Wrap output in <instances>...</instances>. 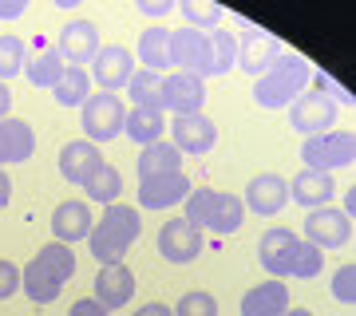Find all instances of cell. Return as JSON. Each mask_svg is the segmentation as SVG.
I'll return each mask as SVG.
<instances>
[{
  "label": "cell",
  "instance_id": "cell-43",
  "mask_svg": "<svg viewBox=\"0 0 356 316\" xmlns=\"http://www.w3.org/2000/svg\"><path fill=\"white\" fill-rule=\"evenodd\" d=\"M8 202H13V178L0 170V210H8Z\"/></svg>",
  "mask_w": 356,
  "mask_h": 316
},
{
  "label": "cell",
  "instance_id": "cell-12",
  "mask_svg": "<svg viewBox=\"0 0 356 316\" xmlns=\"http://www.w3.org/2000/svg\"><path fill=\"white\" fill-rule=\"evenodd\" d=\"M309 245H317L321 253L325 249H344L348 241H353V217H344L341 210H329V206H321V210H309L305 217V238Z\"/></svg>",
  "mask_w": 356,
  "mask_h": 316
},
{
  "label": "cell",
  "instance_id": "cell-19",
  "mask_svg": "<svg viewBox=\"0 0 356 316\" xmlns=\"http://www.w3.org/2000/svg\"><path fill=\"white\" fill-rule=\"evenodd\" d=\"M64 56H60V48L51 44L48 36H36L32 40V48H28V63H24V76L32 88H44L51 91L56 83H60V76H64Z\"/></svg>",
  "mask_w": 356,
  "mask_h": 316
},
{
  "label": "cell",
  "instance_id": "cell-29",
  "mask_svg": "<svg viewBox=\"0 0 356 316\" xmlns=\"http://www.w3.org/2000/svg\"><path fill=\"white\" fill-rule=\"evenodd\" d=\"M91 95V76L88 67H64V76L60 83L51 88V99L60 103V107H83Z\"/></svg>",
  "mask_w": 356,
  "mask_h": 316
},
{
  "label": "cell",
  "instance_id": "cell-46",
  "mask_svg": "<svg viewBox=\"0 0 356 316\" xmlns=\"http://www.w3.org/2000/svg\"><path fill=\"white\" fill-rule=\"evenodd\" d=\"M344 217H356V194H353V186L344 190V210H341Z\"/></svg>",
  "mask_w": 356,
  "mask_h": 316
},
{
  "label": "cell",
  "instance_id": "cell-33",
  "mask_svg": "<svg viewBox=\"0 0 356 316\" xmlns=\"http://www.w3.org/2000/svg\"><path fill=\"white\" fill-rule=\"evenodd\" d=\"M28 63V44L20 36H0V83H8L13 76H24Z\"/></svg>",
  "mask_w": 356,
  "mask_h": 316
},
{
  "label": "cell",
  "instance_id": "cell-41",
  "mask_svg": "<svg viewBox=\"0 0 356 316\" xmlns=\"http://www.w3.org/2000/svg\"><path fill=\"white\" fill-rule=\"evenodd\" d=\"M139 13L159 16V20H163V16H170V13H175V4H170V0H139Z\"/></svg>",
  "mask_w": 356,
  "mask_h": 316
},
{
  "label": "cell",
  "instance_id": "cell-20",
  "mask_svg": "<svg viewBox=\"0 0 356 316\" xmlns=\"http://www.w3.org/2000/svg\"><path fill=\"white\" fill-rule=\"evenodd\" d=\"M91 229H95V217H91V206L79 202V198H67L51 210V233L60 245H76V241H88Z\"/></svg>",
  "mask_w": 356,
  "mask_h": 316
},
{
  "label": "cell",
  "instance_id": "cell-11",
  "mask_svg": "<svg viewBox=\"0 0 356 316\" xmlns=\"http://www.w3.org/2000/svg\"><path fill=\"white\" fill-rule=\"evenodd\" d=\"M166 131H170V142L178 147V154H210L218 142V126L214 119H206V115H175V119H166Z\"/></svg>",
  "mask_w": 356,
  "mask_h": 316
},
{
  "label": "cell",
  "instance_id": "cell-37",
  "mask_svg": "<svg viewBox=\"0 0 356 316\" xmlns=\"http://www.w3.org/2000/svg\"><path fill=\"white\" fill-rule=\"evenodd\" d=\"M309 88L317 91V95H325V99L329 103H337V107H353V91L348 88H341V83H337V79L329 76V72H313V79H309Z\"/></svg>",
  "mask_w": 356,
  "mask_h": 316
},
{
  "label": "cell",
  "instance_id": "cell-10",
  "mask_svg": "<svg viewBox=\"0 0 356 316\" xmlns=\"http://www.w3.org/2000/svg\"><path fill=\"white\" fill-rule=\"evenodd\" d=\"M337 103H329L325 95L317 91H305V95H297L289 103V126L297 135H325V131H337Z\"/></svg>",
  "mask_w": 356,
  "mask_h": 316
},
{
  "label": "cell",
  "instance_id": "cell-47",
  "mask_svg": "<svg viewBox=\"0 0 356 316\" xmlns=\"http://www.w3.org/2000/svg\"><path fill=\"white\" fill-rule=\"evenodd\" d=\"M285 316H317L313 308H285Z\"/></svg>",
  "mask_w": 356,
  "mask_h": 316
},
{
  "label": "cell",
  "instance_id": "cell-38",
  "mask_svg": "<svg viewBox=\"0 0 356 316\" xmlns=\"http://www.w3.org/2000/svg\"><path fill=\"white\" fill-rule=\"evenodd\" d=\"M332 297H337L341 304H348V308L356 304V265L353 261L332 273Z\"/></svg>",
  "mask_w": 356,
  "mask_h": 316
},
{
  "label": "cell",
  "instance_id": "cell-39",
  "mask_svg": "<svg viewBox=\"0 0 356 316\" xmlns=\"http://www.w3.org/2000/svg\"><path fill=\"white\" fill-rule=\"evenodd\" d=\"M20 292V265L8 261V257H0V301H8Z\"/></svg>",
  "mask_w": 356,
  "mask_h": 316
},
{
  "label": "cell",
  "instance_id": "cell-15",
  "mask_svg": "<svg viewBox=\"0 0 356 316\" xmlns=\"http://www.w3.org/2000/svg\"><path fill=\"white\" fill-rule=\"evenodd\" d=\"M242 206L257 217H277L285 206H289V182L281 174H254L245 182Z\"/></svg>",
  "mask_w": 356,
  "mask_h": 316
},
{
  "label": "cell",
  "instance_id": "cell-27",
  "mask_svg": "<svg viewBox=\"0 0 356 316\" xmlns=\"http://www.w3.org/2000/svg\"><path fill=\"white\" fill-rule=\"evenodd\" d=\"M166 131V115L159 107H131L127 111V123H123V135L135 139L139 147H151V142L163 139Z\"/></svg>",
  "mask_w": 356,
  "mask_h": 316
},
{
  "label": "cell",
  "instance_id": "cell-3",
  "mask_svg": "<svg viewBox=\"0 0 356 316\" xmlns=\"http://www.w3.org/2000/svg\"><path fill=\"white\" fill-rule=\"evenodd\" d=\"M186 222L198 229H214L218 238H229V233H238L245 222V206L238 194H229V190H191V198H186Z\"/></svg>",
  "mask_w": 356,
  "mask_h": 316
},
{
  "label": "cell",
  "instance_id": "cell-13",
  "mask_svg": "<svg viewBox=\"0 0 356 316\" xmlns=\"http://www.w3.org/2000/svg\"><path fill=\"white\" fill-rule=\"evenodd\" d=\"M56 48H60L67 67H91V60L99 56V24L95 20H67L64 32L56 36Z\"/></svg>",
  "mask_w": 356,
  "mask_h": 316
},
{
  "label": "cell",
  "instance_id": "cell-40",
  "mask_svg": "<svg viewBox=\"0 0 356 316\" xmlns=\"http://www.w3.org/2000/svg\"><path fill=\"white\" fill-rule=\"evenodd\" d=\"M67 316H107V308H103L95 297H79V301L67 308Z\"/></svg>",
  "mask_w": 356,
  "mask_h": 316
},
{
  "label": "cell",
  "instance_id": "cell-14",
  "mask_svg": "<svg viewBox=\"0 0 356 316\" xmlns=\"http://www.w3.org/2000/svg\"><path fill=\"white\" fill-rule=\"evenodd\" d=\"M135 72H139V67H135V56H131L123 44H107V48H99V56H95L91 67H88V76H95V88L111 91V95L119 88H127Z\"/></svg>",
  "mask_w": 356,
  "mask_h": 316
},
{
  "label": "cell",
  "instance_id": "cell-32",
  "mask_svg": "<svg viewBox=\"0 0 356 316\" xmlns=\"http://www.w3.org/2000/svg\"><path fill=\"white\" fill-rule=\"evenodd\" d=\"M210 56H214V76L234 72V63H238V36L229 28H214L210 32Z\"/></svg>",
  "mask_w": 356,
  "mask_h": 316
},
{
  "label": "cell",
  "instance_id": "cell-23",
  "mask_svg": "<svg viewBox=\"0 0 356 316\" xmlns=\"http://www.w3.org/2000/svg\"><path fill=\"white\" fill-rule=\"evenodd\" d=\"M135 273H131L127 265H103L99 277H95V301L107 308V313H115V308H123V304L135 297Z\"/></svg>",
  "mask_w": 356,
  "mask_h": 316
},
{
  "label": "cell",
  "instance_id": "cell-45",
  "mask_svg": "<svg viewBox=\"0 0 356 316\" xmlns=\"http://www.w3.org/2000/svg\"><path fill=\"white\" fill-rule=\"evenodd\" d=\"M8 111H13V91L8 83H0V119H8Z\"/></svg>",
  "mask_w": 356,
  "mask_h": 316
},
{
  "label": "cell",
  "instance_id": "cell-24",
  "mask_svg": "<svg viewBox=\"0 0 356 316\" xmlns=\"http://www.w3.org/2000/svg\"><path fill=\"white\" fill-rule=\"evenodd\" d=\"M285 308H293L285 281H261L242 292V316H285Z\"/></svg>",
  "mask_w": 356,
  "mask_h": 316
},
{
  "label": "cell",
  "instance_id": "cell-25",
  "mask_svg": "<svg viewBox=\"0 0 356 316\" xmlns=\"http://www.w3.org/2000/svg\"><path fill=\"white\" fill-rule=\"evenodd\" d=\"M332 194H337V182H332V174H325V170H301V174L289 182V202L305 206V210L329 206Z\"/></svg>",
  "mask_w": 356,
  "mask_h": 316
},
{
  "label": "cell",
  "instance_id": "cell-4",
  "mask_svg": "<svg viewBox=\"0 0 356 316\" xmlns=\"http://www.w3.org/2000/svg\"><path fill=\"white\" fill-rule=\"evenodd\" d=\"M309 79H313L309 60H301V56H281L266 76L254 79V103L266 107V111H281V107H289L297 95H305Z\"/></svg>",
  "mask_w": 356,
  "mask_h": 316
},
{
  "label": "cell",
  "instance_id": "cell-1",
  "mask_svg": "<svg viewBox=\"0 0 356 316\" xmlns=\"http://www.w3.org/2000/svg\"><path fill=\"white\" fill-rule=\"evenodd\" d=\"M72 277H76V253H72V245L51 241V245L36 249V257L20 269V292L32 304H51Z\"/></svg>",
  "mask_w": 356,
  "mask_h": 316
},
{
  "label": "cell",
  "instance_id": "cell-9",
  "mask_svg": "<svg viewBox=\"0 0 356 316\" xmlns=\"http://www.w3.org/2000/svg\"><path fill=\"white\" fill-rule=\"evenodd\" d=\"M202 249H206L202 229L191 226L186 217H170V222L159 229V257L170 261V265H191V261H198Z\"/></svg>",
  "mask_w": 356,
  "mask_h": 316
},
{
  "label": "cell",
  "instance_id": "cell-2",
  "mask_svg": "<svg viewBox=\"0 0 356 316\" xmlns=\"http://www.w3.org/2000/svg\"><path fill=\"white\" fill-rule=\"evenodd\" d=\"M139 233H143V214L135 206H123V202L107 206L103 217L95 222V229H91V238H88L91 257L99 265H123V257L139 241Z\"/></svg>",
  "mask_w": 356,
  "mask_h": 316
},
{
  "label": "cell",
  "instance_id": "cell-5",
  "mask_svg": "<svg viewBox=\"0 0 356 316\" xmlns=\"http://www.w3.org/2000/svg\"><path fill=\"white\" fill-rule=\"evenodd\" d=\"M123 123H127V107L119 95L111 91H95L88 95V103L79 107V126H83V139L103 147V142H111L123 135Z\"/></svg>",
  "mask_w": 356,
  "mask_h": 316
},
{
  "label": "cell",
  "instance_id": "cell-31",
  "mask_svg": "<svg viewBox=\"0 0 356 316\" xmlns=\"http://www.w3.org/2000/svg\"><path fill=\"white\" fill-rule=\"evenodd\" d=\"M127 95H131L135 107H159V111H163V76L139 67V72L131 76V83H127Z\"/></svg>",
  "mask_w": 356,
  "mask_h": 316
},
{
  "label": "cell",
  "instance_id": "cell-35",
  "mask_svg": "<svg viewBox=\"0 0 356 316\" xmlns=\"http://www.w3.org/2000/svg\"><path fill=\"white\" fill-rule=\"evenodd\" d=\"M175 8L186 16V28H198V32H214V28H222V8H214V4L182 0V4H175Z\"/></svg>",
  "mask_w": 356,
  "mask_h": 316
},
{
  "label": "cell",
  "instance_id": "cell-7",
  "mask_svg": "<svg viewBox=\"0 0 356 316\" xmlns=\"http://www.w3.org/2000/svg\"><path fill=\"white\" fill-rule=\"evenodd\" d=\"M170 67L186 76H214V56H210V32L198 28H170Z\"/></svg>",
  "mask_w": 356,
  "mask_h": 316
},
{
  "label": "cell",
  "instance_id": "cell-21",
  "mask_svg": "<svg viewBox=\"0 0 356 316\" xmlns=\"http://www.w3.org/2000/svg\"><path fill=\"white\" fill-rule=\"evenodd\" d=\"M103 166V154L95 142L88 139H72L60 147V174H64V182H72V186H88V178L95 174Z\"/></svg>",
  "mask_w": 356,
  "mask_h": 316
},
{
  "label": "cell",
  "instance_id": "cell-26",
  "mask_svg": "<svg viewBox=\"0 0 356 316\" xmlns=\"http://www.w3.org/2000/svg\"><path fill=\"white\" fill-rule=\"evenodd\" d=\"M139 63L143 72H159L163 76L166 67H170V28L163 24H151L147 32H139Z\"/></svg>",
  "mask_w": 356,
  "mask_h": 316
},
{
  "label": "cell",
  "instance_id": "cell-44",
  "mask_svg": "<svg viewBox=\"0 0 356 316\" xmlns=\"http://www.w3.org/2000/svg\"><path fill=\"white\" fill-rule=\"evenodd\" d=\"M135 316H175V308H166V304H159V301H151V304H143Z\"/></svg>",
  "mask_w": 356,
  "mask_h": 316
},
{
  "label": "cell",
  "instance_id": "cell-22",
  "mask_svg": "<svg viewBox=\"0 0 356 316\" xmlns=\"http://www.w3.org/2000/svg\"><path fill=\"white\" fill-rule=\"evenodd\" d=\"M36 154V131L24 119H0V170L13 163H28Z\"/></svg>",
  "mask_w": 356,
  "mask_h": 316
},
{
  "label": "cell",
  "instance_id": "cell-30",
  "mask_svg": "<svg viewBox=\"0 0 356 316\" xmlns=\"http://www.w3.org/2000/svg\"><path fill=\"white\" fill-rule=\"evenodd\" d=\"M88 198L91 202H99V206H115L119 202V190H123V174H119V170H115L111 163H103L99 170H95V174L88 178Z\"/></svg>",
  "mask_w": 356,
  "mask_h": 316
},
{
  "label": "cell",
  "instance_id": "cell-17",
  "mask_svg": "<svg viewBox=\"0 0 356 316\" xmlns=\"http://www.w3.org/2000/svg\"><path fill=\"white\" fill-rule=\"evenodd\" d=\"M206 107V79L170 72L163 76V115H202Z\"/></svg>",
  "mask_w": 356,
  "mask_h": 316
},
{
  "label": "cell",
  "instance_id": "cell-36",
  "mask_svg": "<svg viewBox=\"0 0 356 316\" xmlns=\"http://www.w3.org/2000/svg\"><path fill=\"white\" fill-rule=\"evenodd\" d=\"M175 316H218V301H214V292H206V289H191V292H182V301L175 304Z\"/></svg>",
  "mask_w": 356,
  "mask_h": 316
},
{
  "label": "cell",
  "instance_id": "cell-16",
  "mask_svg": "<svg viewBox=\"0 0 356 316\" xmlns=\"http://www.w3.org/2000/svg\"><path fill=\"white\" fill-rule=\"evenodd\" d=\"M297 233L285 226H273L261 233V241H257V261H261V269H266L273 281H289V269H293V253H297Z\"/></svg>",
  "mask_w": 356,
  "mask_h": 316
},
{
  "label": "cell",
  "instance_id": "cell-8",
  "mask_svg": "<svg viewBox=\"0 0 356 316\" xmlns=\"http://www.w3.org/2000/svg\"><path fill=\"white\" fill-rule=\"evenodd\" d=\"M285 56V48H281L277 36H269V32H261V28H242V36H238V63L234 67H242L250 79L266 76L269 67Z\"/></svg>",
  "mask_w": 356,
  "mask_h": 316
},
{
  "label": "cell",
  "instance_id": "cell-18",
  "mask_svg": "<svg viewBox=\"0 0 356 316\" xmlns=\"http://www.w3.org/2000/svg\"><path fill=\"white\" fill-rule=\"evenodd\" d=\"M191 178L182 174H154V178H139V206L143 210H170L182 206L191 198Z\"/></svg>",
  "mask_w": 356,
  "mask_h": 316
},
{
  "label": "cell",
  "instance_id": "cell-34",
  "mask_svg": "<svg viewBox=\"0 0 356 316\" xmlns=\"http://www.w3.org/2000/svg\"><path fill=\"white\" fill-rule=\"evenodd\" d=\"M325 269V253L317 249V245H309V241H297V253H293V269L289 277L297 281H313Z\"/></svg>",
  "mask_w": 356,
  "mask_h": 316
},
{
  "label": "cell",
  "instance_id": "cell-6",
  "mask_svg": "<svg viewBox=\"0 0 356 316\" xmlns=\"http://www.w3.org/2000/svg\"><path fill=\"white\" fill-rule=\"evenodd\" d=\"M301 163L305 170H341L356 163V135L353 131H325V135H309L301 142Z\"/></svg>",
  "mask_w": 356,
  "mask_h": 316
},
{
  "label": "cell",
  "instance_id": "cell-28",
  "mask_svg": "<svg viewBox=\"0 0 356 316\" xmlns=\"http://www.w3.org/2000/svg\"><path fill=\"white\" fill-rule=\"evenodd\" d=\"M182 170V154H178L175 142H151L139 151V178H154V174H178Z\"/></svg>",
  "mask_w": 356,
  "mask_h": 316
},
{
  "label": "cell",
  "instance_id": "cell-42",
  "mask_svg": "<svg viewBox=\"0 0 356 316\" xmlns=\"http://www.w3.org/2000/svg\"><path fill=\"white\" fill-rule=\"evenodd\" d=\"M28 13V0H0V20H20Z\"/></svg>",
  "mask_w": 356,
  "mask_h": 316
}]
</instances>
